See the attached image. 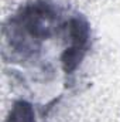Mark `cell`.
I'll use <instances>...</instances> for the list:
<instances>
[{
  "instance_id": "obj_1",
  "label": "cell",
  "mask_w": 120,
  "mask_h": 122,
  "mask_svg": "<svg viewBox=\"0 0 120 122\" xmlns=\"http://www.w3.org/2000/svg\"><path fill=\"white\" fill-rule=\"evenodd\" d=\"M68 26H69V36L72 40V46L66 48V51L64 53L62 64H64V70L68 74H71L82 60V53L85 51L89 38V29L88 24L81 19H72Z\"/></svg>"
}]
</instances>
